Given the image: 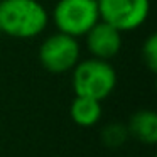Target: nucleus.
I'll list each match as a JSON object with an SVG mask.
<instances>
[{"instance_id":"3","label":"nucleus","mask_w":157,"mask_h":157,"mask_svg":"<svg viewBox=\"0 0 157 157\" xmlns=\"http://www.w3.org/2000/svg\"><path fill=\"white\" fill-rule=\"evenodd\" d=\"M98 21L96 0H59L52 10V22L58 32L76 39L85 36Z\"/></svg>"},{"instance_id":"7","label":"nucleus","mask_w":157,"mask_h":157,"mask_svg":"<svg viewBox=\"0 0 157 157\" xmlns=\"http://www.w3.org/2000/svg\"><path fill=\"white\" fill-rule=\"evenodd\" d=\"M128 135L137 139L139 142L152 144L157 142V115L152 110H139L128 120Z\"/></svg>"},{"instance_id":"2","label":"nucleus","mask_w":157,"mask_h":157,"mask_svg":"<svg viewBox=\"0 0 157 157\" xmlns=\"http://www.w3.org/2000/svg\"><path fill=\"white\" fill-rule=\"evenodd\" d=\"M117 86V73L108 61L86 59L73 68V90L78 96L103 101Z\"/></svg>"},{"instance_id":"1","label":"nucleus","mask_w":157,"mask_h":157,"mask_svg":"<svg viewBox=\"0 0 157 157\" xmlns=\"http://www.w3.org/2000/svg\"><path fill=\"white\" fill-rule=\"evenodd\" d=\"M48 10L37 0H0L2 34L31 39L48 27Z\"/></svg>"},{"instance_id":"4","label":"nucleus","mask_w":157,"mask_h":157,"mask_svg":"<svg viewBox=\"0 0 157 157\" xmlns=\"http://www.w3.org/2000/svg\"><path fill=\"white\" fill-rule=\"evenodd\" d=\"M100 21L125 32L140 27L150 12V0H96Z\"/></svg>"},{"instance_id":"11","label":"nucleus","mask_w":157,"mask_h":157,"mask_svg":"<svg viewBox=\"0 0 157 157\" xmlns=\"http://www.w3.org/2000/svg\"><path fill=\"white\" fill-rule=\"evenodd\" d=\"M0 36H2V29H0Z\"/></svg>"},{"instance_id":"10","label":"nucleus","mask_w":157,"mask_h":157,"mask_svg":"<svg viewBox=\"0 0 157 157\" xmlns=\"http://www.w3.org/2000/svg\"><path fill=\"white\" fill-rule=\"evenodd\" d=\"M142 58L149 71H157V36L150 34L142 46Z\"/></svg>"},{"instance_id":"9","label":"nucleus","mask_w":157,"mask_h":157,"mask_svg":"<svg viewBox=\"0 0 157 157\" xmlns=\"http://www.w3.org/2000/svg\"><path fill=\"white\" fill-rule=\"evenodd\" d=\"M127 135H128V128L123 127V125H117V123L106 125L105 130L101 132L103 142L108 147H112V149H117V147L122 145V144L125 142Z\"/></svg>"},{"instance_id":"5","label":"nucleus","mask_w":157,"mask_h":157,"mask_svg":"<svg viewBox=\"0 0 157 157\" xmlns=\"http://www.w3.org/2000/svg\"><path fill=\"white\" fill-rule=\"evenodd\" d=\"M79 42L63 32L49 36L39 48V61L42 68L49 73H66L71 71L79 63Z\"/></svg>"},{"instance_id":"6","label":"nucleus","mask_w":157,"mask_h":157,"mask_svg":"<svg viewBox=\"0 0 157 157\" xmlns=\"http://www.w3.org/2000/svg\"><path fill=\"white\" fill-rule=\"evenodd\" d=\"M85 37H86V48L91 52L93 58L96 59L110 61L122 49V32L103 21L96 22L85 34Z\"/></svg>"},{"instance_id":"8","label":"nucleus","mask_w":157,"mask_h":157,"mask_svg":"<svg viewBox=\"0 0 157 157\" xmlns=\"http://www.w3.org/2000/svg\"><path fill=\"white\" fill-rule=\"evenodd\" d=\"M69 117L79 127H93L101 118V101L88 96H75L69 106Z\"/></svg>"}]
</instances>
